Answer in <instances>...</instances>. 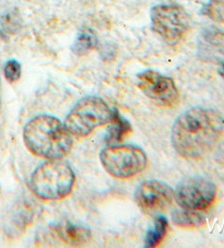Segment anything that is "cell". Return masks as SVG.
Wrapping results in <instances>:
<instances>
[{
    "label": "cell",
    "instance_id": "6da1fadb",
    "mask_svg": "<svg viewBox=\"0 0 224 248\" xmlns=\"http://www.w3.org/2000/svg\"><path fill=\"white\" fill-rule=\"evenodd\" d=\"M224 135V116L212 108H193L176 118L172 144L179 155L198 159L210 151Z\"/></svg>",
    "mask_w": 224,
    "mask_h": 248
},
{
    "label": "cell",
    "instance_id": "7a4b0ae2",
    "mask_svg": "<svg viewBox=\"0 0 224 248\" xmlns=\"http://www.w3.org/2000/svg\"><path fill=\"white\" fill-rule=\"evenodd\" d=\"M23 140L33 155L47 160H60L70 152L73 140L64 124L50 115H38L28 122Z\"/></svg>",
    "mask_w": 224,
    "mask_h": 248
},
{
    "label": "cell",
    "instance_id": "3957f363",
    "mask_svg": "<svg viewBox=\"0 0 224 248\" xmlns=\"http://www.w3.org/2000/svg\"><path fill=\"white\" fill-rule=\"evenodd\" d=\"M75 181V173L67 163L49 160L34 170L30 188L43 200H59L70 194Z\"/></svg>",
    "mask_w": 224,
    "mask_h": 248
},
{
    "label": "cell",
    "instance_id": "277c9868",
    "mask_svg": "<svg viewBox=\"0 0 224 248\" xmlns=\"http://www.w3.org/2000/svg\"><path fill=\"white\" fill-rule=\"evenodd\" d=\"M113 112L98 96L89 95L79 100L67 115L64 126L72 136L83 138L103 125L111 123Z\"/></svg>",
    "mask_w": 224,
    "mask_h": 248
},
{
    "label": "cell",
    "instance_id": "5b68a950",
    "mask_svg": "<svg viewBox=\"0 0 224 248\" xmlns=\"http://www.w3.org/2000/svg\"><path fill=\"white\" fill-rule=\"evenodd\" d=\"M100 160L106 172L119 179L136 176L148 163L145 152L136 145H111L101 151Z\"/></svg>",
    "mask_w": 224,
    "mask_h": 248
},
{
    "label": "cell",
    "instance_id": "8992f818",
    "mask_svg": "<svg viewBox=\"0 0 224 248\" xmlns=\"http://www.w3.org/2000/svg\"><path fill=\"white\" fill-rule=\"evenodd\" d=\"M151 28L169 45L182 40L189 29V16L182 7L172 3L154 6L150 12Z\"/></svg>",
    "mask_w": 224,
    "mask_h": 248
},
{
    "label": "cell",
    "instance_id": "52a82bcc",
    "mask_svg": "<svg viewBox=\"0 0 224 248\" xmlns=\"http://www.w3.org/2000/svg\"><path fill=\"white\" fill-rule=\"evenodd\" d=\"M217 188L212 182L200 176L185 178L174 191V198L183 209L200 211L214 202Z\"/></svg>",
    "mask_w": 224,
    "mask_h": 248
},
{
    "label": "cell",
    "instance_id": "ba28073f",
    "mask_svg": "<svg viewBox=\"0 0 224 248\" xmlns=\"http://www.w3.org/2000/svg\"><path fill=\"white\" fill-rule=\"evenodd\" d=\"M138 88L146 97L160 106H173L179 100V92L173 79L154 70H145L137 76Z\"/></svg>",
    "mask_w": 224,
    "mask_h": 248
},
{
    "label": "cell",
    "instance_id": "9c48e42d",
    "mask_svg": "<svg viewBox=\"0 0 224 248\" xmlns=\"http://www.w3.org/2000/svg\"><path fill=\"white\" fill-rule=\"evenodd\" d=\"M174 199V191L165 183L160 181H145L135 192V202L149 215L165 210Z\"/></svg>",
    "mask_w": 224,
    "mask_h": 248
},
{
    "label": "cell",
    "instance_id": "30bf717a",
    "mask_svg": "<svg viewBox=\"0 0 224 248\" xmlns=\"http://www.w3.org/2000/svg\"><path fill=\"white\" fill-rule=\"evenodd\" d=\"M54 231L59 239L67 245L81 246L91 241V232L88 229L72 224L70 222H64L54 226Z\"/></svg>",
    "mask_w": 224,
    "mask_h": 248
},
{
    "label": "cell",
    "instance_id": "8fae6325",
    "mask_svg": "<svg viewBox=\"0 0 224 248\" xmlns=\"http://www.w3.org/2000/svg\"><path fill=\"white\" fill-rule=\"evenodd\" d=\"M202 53L209 59L224 63V32L212 30L205 33Z\"/></svg>",
    "mask_w": 224,
    "mask_h": 248
},
{
    "label": "cell",
    "instance_id": "7c38bea8",
    "mask_svg": "<svg viewBox=\"0 0 224 248\" xmlns=\"http://www.w3.org/2000/svg\"><path fill=\"white\" fill-rule=\"evenodd\" d=\"M97 45V38L92 30L83 29L78 33L76 37V41L73 42L71 46V50L73 54L78 55V56H83L88 54L90 50L96 48Z\"/></svg>",
    "mask_w": 224,
    "mask_h": 248
},
{
    "label": "cell",
    "instance_id": "4fadbf2b",
    "mask_svg": "<svg viewBox=\"0 0 224 248\" xmlns=\"http://www.w3.org/2000/svg\"><path fill=\"white\" fill-rule=\"evenodd\" d=\"M169 223L164 217H158L145 235V247H156L165 237Z\"/></svg>",
    "mask_w": 224,
    "mask_h": 248
},
{
    "label": "cell",
    "instance_id": "5bb4252c",
    "mask_svg": "<svg viewBox=\"0 0 224 248\" xmlns=\"http://www.w3.org/2000/svg\"><path fill=\"white\" fill-rule=\"evenodd\" d=\"M173 221L176 225L189 228V226L201 225L205 222V217L199 213H197V211L182 209V210L174 211Z\"/></svg>",
    "mask_w": 224,
    "mask_h": 248
},
{
    "label": "cell",
    "instance_id": "9a60e30c",
    "mask_svg": "<svg viewBox=\"0 0 224 248\" xmlns=\"http://www.w3.org/2000/svg\"><path fill=\"white\" fill-rule=\"evenodd\" d=\"M112 128L110 130V137L109 140L112 141H119L122 140L125 135H127L129 131H130V125L127 121L120 116L117 113V110H114L113 112V117H112Z\"/></svg>",
    "mask_w": 224,
    "mask_h": 248
},
{
    "label": "cell",
    "instance_id": "2e32d148",
    "mask_svg": "<svg viewBox=\"0 0 224 248\" xmlns=\"http://www.w3.org/2000/svg\"><path fill=\"white\" fill-rule=\"evenodd\" d=\"M3 74H5V78L9 81V82H16L18 81L21 77V65L19 62L16 59H11L8 61L5 65V69H3Z\"/></svg>",
    "mask_w": 224,
    "mask_h": 248
},
{
    "label": "cell",
    "instance_id": "e0dca14e",
    "mask_svg": "<svg viewBox=\"0 0 224 248\" xmlns=\"http://www.w3.org/2000/svg\"><path fill=\"white\" fill-rule=\"evenodd\" d=\"M219 75L222 77V78L224 79V63H221V66H220V68H219Z\"/></svg>",
    "mask_w": 224,
    "mask_h": 248
}]
</instances>
